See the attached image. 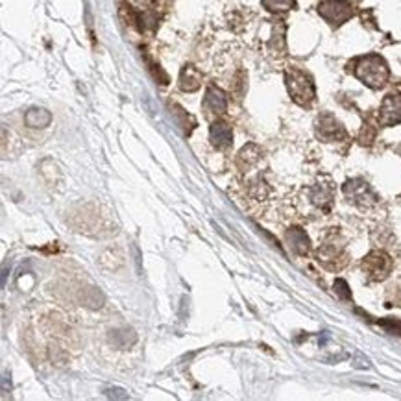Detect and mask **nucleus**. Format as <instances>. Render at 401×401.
I'll return each instance as SVG.
<instances>
[{"label":"nucleus","instance_id":"7","mask_svg":"<svg viewBox=\"0 0 401 401\" xmlns=\"http://www.w3.org/2000/svg\"><path fill=\"white\" fill-rule=\"evenodd\" d=\"M318 135L326 141H337L342 139L346 132L341 126V122L337 121L335 117L324 115L320 121H318Z\"/></svg>","mask_w":401,"mask_h":401},{"label":"nucleus","instance_id":"1","mask_svg":"<svg viewBox=\"0 0 401 401\" xmlns=\"http://www.w3.org/2000/svg\"><path fill=\"white\" fill-rule=\"evenodd\" d=\"M355 74L359 76V80L365 82L366 86L377 89V87L385 86V82L389 78V69L379 56H368L365 60L359 61Z\"/></svg>","mask_w":401,"mask_h":401},{"label":"nucleus","instance_id":"6","mask_svg":"<svg viewBox=\"0 0 401 401\" xmlns=\"http://www.w3.org/2000/svg\"><path fill=\"white\" fill-rule=\"evenodd\" d=\"M401 122V95H389L381 106V124L392 126Z\"/></svg>","mask_w":401,"mask_h":401},{"label":"nucleus","instance_id":"15","mask_svg":"<svg viewBox=\"0 0 401 401\" xmlns=\"http://www.w3.org/2000/svg\"><path fill=\"white\" fill-rule=\"evenodd\" d=\"M335 291H337V294H341L344 300L350 298V291H348V285L344 280H339L335 283Z\"/></svg>","mask_w":401,"mask_h":401},{"label":"nucleus","instance_id":"14","mask_svg":"<svg viewBox=\"0 0 401 401\" xmlns=\"http://www.w3.org/2000/svg\"><path fill=\"white\" fill-rule=\"evenodd\" d=\"M292 2H294V0H263L265 8H267V10H270V12H276V13L291 10Z\"/></svg>","mask_w":401,"mask_h":401},{"label":"nucleus","instance_id":"12","mask_svg":"<svg viewBox=\"0 0 401 401\" xmlns=\"http://www.w3.org/2000/svg\"><path fill=\"white\" fill-rule=\"evenodd\" d=\"M25 121L30 128H45V126H49L50 121H52V115H50L47 110H43V108H32V110L26 113Z\"/></svg>","mask_w":401,"mask_h":401},{"label":"nucleus","instance_id":"5","mask_svg":"<svg viewBox=\"0 0 401 401\" xmlns=\"http://www.w3.org/2000/svg\"><path fill=\"white\" fill-rule=\"evenodd\" d=\"M390 267H392V263L383 252H374L363 263V270L370 276L372 280H383L385 276L390 272Z\"/></svg>","mask_w":401,"mask_h":401},{"label":"nucleus","instance_id":"8","mask_svg":"<svg viewBox=\"0 0 401 401\" xmlns=\"http://www.w3.org/2000/svg\"><path fill=\"white\" fill-rule=\"evenodd\" d=\"M204 108L207 113H213V115H222L228 110V100L226 95L220 91L219 87H209L206 91V98H204Z\"/></svg>","mask_w":401,"mask_h":401},{"label":"nucleus","instance_id":"3","mask_svg":"<svg viewBox=\"0 0 401 401\" xmlns=\"http://www.w3.org/2000/svg\"><path fill=\"white\" fill-rule=\"evenodd\" d=\"M344 193L348 195V198L352 202H355L357 206L370 207L377 202L376 193L372 191L370 185L363 180H353V182H348L344 185Z\"/></svg>","mask_w":401,"mask_h":401},{"label":"nucleus","instance_id":"2","mask_svg":"<svg viewBox=\"0 0 401 401\" xmlns=\"http://www.w3.org/2000/svg\"><path fill=\"white\" fill-rule=\"evenodd\" d=\"M287 87L294 102H298L300 106H309L315 98V86L313 82L305 73L298 71V69H291L287 73Z\"/></svg>","mask_w":401,"mask_h":401},{"label":"nucleus","instance_id":"13","mask_svg":"<svg viewBox=\"0 0 401 401\" xmlns=\"http://www.w3.org/2000/svg\"><path fill=\"white\" fill-rule=\"evenodd\" d=\"M331 200H333V193H331V189L326 187V185H318V187H315L311 191V202H313L315 206L322 207V209H329Z\"/></svg>","mask_w":401,"mask_h":401},{"label":"nucleus","instance_id":"4","mask_svg":"<svg viewBox=\"0 0 401 401\" xmlns=\"http://www.w3.org/2000/svg\"><path fill=\"white\" fill-rule=\"evenodd\" d=\"M318 12L331 25H342L344 21L352 17V8L344 0H326L322 6L318 8Z\"/></svg>","mask_w":401,"mask_h":401},{"label":"nucleus","instance_id":"11","mask_svg":"<svg viewBox=\"0 0 401 401\" xmlns=\"http://www.w3.org/2000/svg\"><path fill=\"white\" fill-rule=\"evenodd\" d=\"M287 241L291 244V248L298 254V256H305L309 252V239L305 235V231L294 228L287 233Z\"/></svg>","mask_w":401,"mask_h":401},{"label":"nucleus","instance_id":"16","mask_svg":"<svg viewBox=\"0 0 401 401\" xmlns=\"http://www.w3.org/2000/svg\"><path fill=\"white\" fill-rule=\"evenodd\" d=\"M134 2H137V4H148L150 0H134Z\"/></svg>","mask_w":401,"mask_h":401},{"label":"nucleus","instance_id":"10","mask_svg":"<svg viewBox=\"0 0 401 401\" xmlns=\"http://www.w3.org/2000/svg\"><path fill=\"white\" fill-rule=\"evenodd\" d=\"M202 86V74L200 71L193 65H187V67H183L182 74H180V87H182L183 91L187 93H195L198 91Z\"/></svg>","mask_w":401,"mask_h":401},{"label":"nucleus","instance_id":"9","mask_svg":"<svg viewBox=\"0 0 401 401\" xmlns=\"http://www.w3.org/2000/svg\"><path fill=\"white\" fill-rule=\"evenodd\" d=\"M209 135H211V143L217 148H228L233 143V132H231L230 124L226 122H215Z\"/></svg>","mask_w":401,"mask_h":401}]
</instances>
